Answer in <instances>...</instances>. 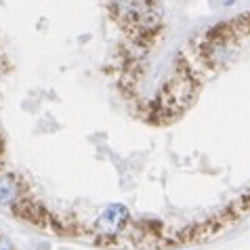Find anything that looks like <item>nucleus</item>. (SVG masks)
<instances>
[{"instance_id": "nucleus-3", "label": "nucleus", "mask_w": 250, "mask_h": 250, "mask_svg": "<svg viewBox=\"0 0 250 250\" xmlns=\"http://www.w3.org/2000/svg\"><path fill=\"white\" fill-rule=\"evenodd\" d=\"M19 191L21 187L15 175H0V204H15L19 200Z\"/></svg>"}, {"instance_id": "nucleus-4", "label": "nucleus", "mask_w": 250, "mask_h": 250, "mask_svg": "<svg viewBox=\"0 0 250 250\" xmlns=\"http://www.w3.org/2000/svg\"><path fill=\"white\" fill-rule=\"evenodd\" d=\"M0 250H15L13 244H11V240L4 238V235H0Z\"/></svg>"}, {"instance_id": "nucleus-6", "label": "nucleus", "mask_w": 250, "mask_h": 250, "mask_svg": "<svg viewBox=\"0 0 250 250\" xmlns=\"http://www.w3.org/2000/svg\"><path fill=\"white\" fill-rule=\"evenodd\" d=\"M231 2H233V0H225V2H223V4H231Z\"/></svg>"}, {"instance_id": "nucleus-5", "label": "nucleus", "mask_w": 250, "mask_h": 250, "mask_svg": "<svg viewBox=\"0 0 250 250\" xmlns=\"http://www.w3.org/2000/svg\"><path fill=\"white\" fill-rule=\"evenodd\" d=\"M0 162H2V141H0Z\"/></svg>"}, {"instance_id": "nucleus-1", "label": "nucleus", "mask_w": 250, "mask_h": 250, "mask_svg": "<svg viewBox=\"0 0 250 250\" xmlns=\"http://www.w3.org/2000/svg\"><path fill=\"white\" fill-rule=\"evenodd\" d=\"M109 9L124 27L137 32L149 30L158 21L156 0H109Z\"/></svg>"}, {"instance_id": "nucleus-2", "label": "nucleus", "mask_w": 250, "mask_h": 250, "mask_svg": "<svg viewBox=\"0 0 250 250\" xmlns=\"http://www.w3.org/2000/svg\"><path fill=\"white\" fill-rule=\"evenodd\" d=\"M128 223V208L124 204H107L101 210V214L95 219V227L101 235H107V238H116L118 233L124 229V225Z\"/></svg>"}]
</instances>
